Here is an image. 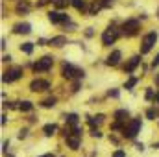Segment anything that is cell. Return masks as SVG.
Returning <instances> with one entry per match:
<instances>
[{"instance_id":"obj_1","label":"cell","mask_w":159,"mask_h":157,"mask_svg":"<svg viewBox=\"0 0 159 157\" xmlns=\"http://www.w3.org/2000/svg\"><path fill=\"white\" fill-rule=\"evenodd\" d=\"M141 129H143V118L141 117H131L126 122L124 129L120 131V137H122V139H128V141H133V139L141 133Z\"/></svg>"},{"instance_id":"obj_2","label":"cell","mask_w":159,"mask_h":157,"mask_svg":"<svg viewBox=\"0 0 159 157\" xmlns=\"http://www.w3.org/2000/svg\"><path fill=\"white\" fill-rule=\"evenodd\" d=\"M85 69H80L76 65H72L70 61H63L61 63V76L65 79H69V81H76V79H81L85 78Z\"/></svg>"},{"instance_id":"obj_3","label":"cell","mask_w":159,"mask_h":157,"mask_svg":"<svg viewBox=\"0 0 159 157\" xmlns=\"http://www.w3.org/2000/svg\"><path fill=\"white\" fill-rule=\"evenodd\" d=\"M56 63V57L52 54H46V56H41L37 61L32 63V74H44V72H50L52 67Z\"/></svg>"},{"instance_id":"obj_4","label":"cell","mask_w":159,"mask_h":157,"mask_svg":"<svg viewBox=\"0 0 159 157\" xmlns=\"http://www.w3.org/2000/svg\"><path fill=\"white\" fill-rule=\"evenodd\" d=\"M24 76V67H19V65H11L7 67L4 72H2V83H15L19 79H22Z\"/></svg>"},{"instance_id":"obj_5","label":"cell","mask_w":159,"mask_h":157,"mask_svg":"<svg viewBox=\"0 0 159 157\" xmlns=\"http://www.w3.org/2000/svg\"><path fill=\"white\" fill-rule=\"evenodd\" d=\"M159 35L157 32H148L143 39H141V46H139V54L141 56H146V54H150L152 50H154V46H156V43H157Z\"/></svg>"},{"instance_id":"obj_6","label":"cell","mask_w":159,"mask_h":157,"mask_svg":"<svg viewBox=\"0 0 159 157\" xmlns=\"http://www.w3.org/2000/svg\"><path fill=\"white\" fill-rule=\"evenodd\" d=\"M120 35H122V30L115 28V26H109V28L104 30V34H102V46H106V48L113 46Z\"/></svg>"},{"instance_id":"obj_7","label":"cell","mask_w":159,"mask_h":157,"mask_svg":"<svg viewBox=\"0 0 159 157\" xmlns=\"http://www.w3.org/2000/svg\"><path fill=\"white\" fill-rule=\"evenodd\" d=\"M120 30H122V35H126V37H135V35L139 34V30H141V22H139L137 19H128V20L122 22Z\"/></svg>"},{"instance_id":"obj_8","label":"cell","mask_w":159,"mask_h":157,"mask_svg":"<svg viewBox=\"0 0 159 157\" xmlns=\"http://www.w3.org/2000/svg\"><path fill=\"white\" fill-rule=\"evenodd\" d=\"M141 63H143V56H141V54H135V56H131V57L124 63L122 72H124L126 76H133V72L141 67Z\"/></svg>"},{"instance_id":"obj_9","label":"cell","mask_w":159,"mask_h":157,"mask_svg":"<svg viewBox=\"0 0 159 157\" xmlns=\"http://www.w3.org/2000/svg\"><path fill=\"white\" fill-rule=\"evenodd\" d=\"M28 89H30L32 92H46V91H50V89H52V83H50L48 79H43V78H34L32 81H30Z\"/></svg>"},{"instance_id":"obj_10","label":"cell","mask_w":159,"mask_h":157,"mask_svg":"<svg viewBox=\"0 0 159 157\" xmlns=\"http://www.w3.org/2000/svg\"><path fill=\"white\" fill-rule=\"evenodd\" d=\"M48 15V20L52 22V24H69L70 22V17L67 15V13H59V11H48L46 13Z\"/></svg>"},{"instance_id":"obj_11","label":"cell","mask_w":159,"mask_h":157,"mask_svg":"<svg viewBox=\"0 0 159 157\" xmlns=\"http://www.w3.org/2000/svg\"><path fill=\"white\" fill-rule=\"evenodd\" d=\"M120 61H122V52L120 50H111L109 54H107V57H106V65L107 67H119Z\"/></svg>"},{"instance_id":"obj_12","label":"cell","mask_w":159,"mask_h":157,"mask_svg":"<svg viewBox=\"0 0 159 157\" xmlns=\"http://www.w3.org/2000/svg\"><path fill=\"white\" fill-rule=\"evenodd\" d=\"M129 118H131V117H129V109H126V107H119V109H115V111H113V122L126 124Z\"/></svg>"},{"instance_id":"obj_13","label":"cell","mask_w":159,"mask_h":157,"mask_svg":"<svg viewBox=\"0 0 159 157\" xmlns=\"http://www.w3.org/2000/svg\"><path fill=\"white\" fill-rule=\"evenodd\" d=\"M65 144L69 146V150H72V152H78L80 146H81V137H78V135H69L67 139H65Z\"/></svg>"},{"instance_id":"obj_14","label":"cell","mask_w":159,"mask_h":157,"mask_svg":"<svg viewBox=\"0 0 159 157\" xmlns=\"http://www.w3.org/2000/svg\"><path fill=\"white\" fill-rule=\"evenodd\" d=\"M67 44H69L67 35H54V37L48 39V46H54V48H63Z\"/></svg>"},{"instance_id":"obj_15","label":"cell","mask_w":159,"mask_h":157,"mask_svg":"<svg viewBox=\"0 0 159 157\" xmlns=\"http://www.w3.org/2000/svg\"><path fill=\"white\" fill-rule=\"evenodd\" d=\"M13 34H17V35H28V34H32V24L30 22H19V24L13 26Z\"/></svg>"},{"instance_id":"obj_16","label":"cell","mask_w":159,"mask_h":157,"mask_svg":"<svg viewBox=\"0 0 159 157\" xmlns=\"http://www.w3.org/2000/svg\"><path fill=\"white\" fill-rule=\"evenodd\" d=\"M63 120H65V126H70V128L80 126V115L78 113H65V115H63Z\"/></svg>"},{"instance_id":"obj_17","label":"cell","mask_w":159,"mask_h":157,"mask_svg":"<svg viewBox=\"0 0 159 157\" xmlns=\"http://www.w3.org/2000/svg\"><path fill=\"white\" fill-rule=\"evenodd\" d=\"M104 120H106V115H102V113H98V115H93V117H87V124H89L91 128H100V126L104 124Z\"/></svg>"},{"instance_id":"obj_18","label":"cell","mask_w":159,"mask_h":157,"mask_svg":"<svg viewBox=\"0 0 159 157\" xmlns=\"http://www.w3.org/2000/svg\"><path fill=\"white\" fill-rule=\"evenodd\" d=\"M57 131H59V126H57V124H54V122H50V124H44V126H43V135H44V137H54Z\"/></svg>"},{"instance_id":"obj_19","label":"cell","mask_w":159,"mask_h":157,"mask_svg":"<svg viewBox=\"0 0 159 157\" xmlns=\"http://www.w3.org/2000/svg\"><path fill=\"white\" fill-rule=\"evenodd\" d=\"M17 105H19V111H22V113L34 111V102L32 100H20V102H17Z\"/></svg>"},{"instance_id":"obj_20","label":"cell","mask_w":159,"mask_h":157,"mask_svg":"<svg viewBox=\"0 0 159 157\" xmlns=\"http://www.w3.org/2000/svg\"><path fill=\"white\" fill-rule=\"evenodd\" d=\"M139 81H141L139 76H128V79H126L124 85H122V89H126V91H133V87H135Z\"/></svg>"},{"instance_id":"obj_21","label":"cell","mask_w":159,"mask_h":157,"mask_svg":"<svg viewBox=\"0 0 159 157\" xmlns=\"http://www.w3.org/2000/svg\"><path fill=\"white\" fill-rule=\"evenodd\" d=\"M56 104H57V98L56 96H48V98H44V100L39 102V105L43 109H52V107H56Z\"/></svg>"},{"instance_id":"obj_22","label":"cell","mask_w":159,"mask_h":157,"mask_svg":"<svg viewBox=\"0 0 159 157\" xmlns=\"http://www.w3.org/2000/svg\"><path fill=\"white\" fill-rule=\"evenodd\" d=\"M19 50H20L22 54H26V56H32V54H34V50H35V44H34V43H30V41H26V43H22V44L19 46Z\"/></svg>"},{"instance_id":"obj_23","label":"cell","mask_w":159,"mask_h":157,"mask_svg":"<svg viewBox=\"0 0 159 157\" xmlns=\"http://www.w3.org/2000/svg\"><path fill=\"white\" fill-rule=\"evenodd\" d=\"M15 9H17V13H28L30 11V2L28 0H19Z\"/></svg>"},{"instance_id":"obj_24","label":"cell","mask_w":159,"mask_h":157,"mask_svg":"<svg viewBox=\"0 0 159 157\" xmlns=\"http://www.w3.org/2000/svg\"><path fill=\"white\" fill-rule=\"evenodd\" d=\"M156 94H157V91H156L154 87H146V91H144V100H146V102H154V100H156Z\"/></svg>"},{"instance_id":"obj_25","label":"cell","mask_w":159,"mask_h":157,"mask_svg":"<svg viewBox=\"0 0 159 157\" xmlns=\"http://www.w3.org/2000/svg\"><path fill=\"white\" fill-rule=\"evenodd\" d=\"M102 7H104V6H102V0H94V2L91 4V7H89V15H96Z\"/></svg>"},{"instance_id":"obj_26","label":"cell","mask_w":159,"mask_h":157,"mask_svg":"<svg viewBox=\"0 0 159 157\" xmlns=\"http://www.w3.org/2000/svg\"><path fill=\"white\" fill-rule=\"evenodd\" d=\"M70 4H72V7H74V9H78V11H83V9L87 7L85 0H70Z\"/></svg>"},{"instance_id":"obj_27","label":"cell","mask_w":159,"mask_h":157,"mask_svg":"<svg viewBox=\"0 0 159 157\" xmlns=\"http://www.w3.org/2000/svg\"><path fill=\"white\" fill-rule=\"evenodd\" d=\"M144 117L148 118V120H156V118H159V117H157V109H156V107H150V109H146Z\"/></svg>"},{"instance_id":"obj_28","label":"cell","mask_w":159,"mask_h":157,"mask_svg":"<svg viewBox=\"0 0 159 157\" xmlns=\"http://www.w3.org/2000/svg\"><path fill=\"white\" fill-rule=\"evenodd\" d=\"M89 133H91V137H93V139H102V137H104V133L100 131V128H91V131H89Z\"/></svg>"},{"instance_id":"obj_29","label":"cell","mask_w":159,"mask_h":157,"mask_svg":"<svg viewBox=\"0 0 159 157\" xmlns=\"http://www.w3.org/2000/svg\"><path fill=\"white\" fill-rule=\"evenodd\" d=\"M107 98L119 100V98H120V91H119V89H109V91H107Z\"/></svg>"},{"instance_id":"obj_30","label":"cell","mask_w":159,"mask_h":157,"mask_svg":"<svg viewBox=\"0 0 159 157\" xmlns=\"http://www.w3.org/2000/svg\"><path fill=\"white\" fill-rule=\"evenodd\" d=\"M52 4H54L56 7H67V6L70 4V0H52Z\"/></svg>"},{"instance_id":"obj_31","label":"cell","mask_w":159,"mask_h":157,"mask_svg":"<svg viewBox=\"0 0 159 157\" xmlns=\"http://www.w3.org/2000/svg\"><path fill=\"white\" fill-rule=\"evenodd\" d=\"M111 157H126V150H122V148H117V150L111 154Z\"/></svg>"},{"instance_id":"obj_32","label":"cell","mask_w":159,"mask_h":157,"mask_svg":"<svg viewBox=\"0 0 159 157\" xmlns=\"http://www.w3.org/2000/svg\"><path fill=\"white\" fill-rule=\"evenodd\" d=\"M26 137H28V128L20 129V131H19V135H17V139H20V141H22V139H26Z\"/></svg>"},{"instance_id":"obj_33","label":"cell","mask_w":159,"mask_h":157,"mask_svg":"<svg viewBox=\"0 0 159 157\" xmlns=\"http://www.w3.org/2000/svg\"><path fill=\"white\" fill-rule=\"evenodd\" d=\"M80 89H81V81H80V79H76V81L72 83V89H70V91H72V92H78Z\"/></svg>"},{"instance_id":"obj_34","label":"cell","mask_w":159,"mask_h":157,"mask_svg":"<svg viewBox=\"0 0 159 157\" xmlns=\"http://www.w3.org/2000/svg\"><path fill=\"white\" fill-rule=\"evenodd\" d=\"M11 59H13L11 54H4V56H2V63H11Z\"/></svg>"},{"instance_id":"obj_35","label":"cell","mask_w":159,"mask_h":157,"mask_svg":"<svg viewBox=\"0 0 159 157\" xmlns=\"http://www.w3.org/2000/svg\"><path fill=\"white\" fill-rule=\"evenodd\" d=\"M65 30H67V32H74V30H76V24L69 22V24H65Z\"/></svg>"},{"instance_id":"obj_36","label":"cell","mask_w":159,"mask_h":157,"mask_svg":"<svg viewBox=\"0 0 159 157\" xmlns=\"http://www.w3.org/2000/svg\"><path fill=\"white\" fill-rule=\"evenodd\" d=\"M156 67H159V54H156V57L152 59V69H156Z\"/></svg>"},{"instance_id":"obj_37","label":"cell","mask_w":159,"mask_h":157,"mask_svg":"<svg viewBox=\"0 0 159 157\" xmlns=\"http://www.w3.org/2000/svg\"><path fill=\"white\" fill-rule=\"evenodd\" d=\"M7 148H9V141H4V142H2V154H6Z\"/></svg>"},{"instance_id":"obj_38","label":"cell","mask_w":159,"mask_h":157,"mask_svg":"<svg viewBox=\"0 0 159 157\" xmlns=\"http://www.w3.org/2000/svg\"><path fill=\"white\" fill-rule=\"evenodd\" d=\"M135 150L137 152H144V144L143 142H135Z\"/></svg>"},{"instance_id":"obj_39","label":"cell","mask_w":159,"mask_h":157,"mask_svg":"<svg viewBox=\"0 0 159 157\" xmlns=\"http://www.w3.org/2000/svg\"><path fill=\"white\" fill-rule=\"evenodd\" d=\"M93 30H94V28H87L85 35H87V37H93V35H94V32H93Z\"/></svg>"},{"instance_id":"obj_40","label":"cell","mask_w":159,"mask_h":157,"mask_svg":"<svg viewBox=\"0 0 159 157\" xmlns=\"http://www.w3.org/2000/svg\"><path fill=\"white\" fill-rule=\"evenodd\" d=\"M111 4H113V0H102V6H104V7H109Z\"/></svg>"},{"instance_id":"obj_41","label":"cell","mask_w":159,"mask_h":157,"mask_svg":"<svg viewBox=\"0 0 159 157\" xmlns=\"http://www.w3.org/2000/svg\"><path fill=\"white\" fill-rule=\"evenodd\" d=\"M0 124H2V126H6V124H7V115H6V113L2 115V120H0Z\"/></svg>"},{"instance_id":"obj_42","label":"cell","mask_w":159,"mask_h":157,"mask_svg":"<svg viewBox=\"0 0 159 157\" xmlns=\"http://www.w3.org/2000/svg\"><path fill=\"white\" fill-rule=\"evenodd\" d=\"M48 2H52V0H39V4H37V6H44V4H48Z\"/></svg>"},{"instance_id":"obj_43","label":"cell","mask_w":159,"mask_h":157,"mask_svg":"<svg viewBox=\"0 0 159 157\" xmlns=\"http://www.w3.org/2000/svg\"><path fill=\"white\" fill-rule=\"evenodd\" d=\"M154 81H156V85H157V87H159V72H157V74H156V76H154Z\"/></svg>"},{"instance_id":"obj_44","label":"cell","mask_w":159,"mask_h":157,"mask_svg":"<svg viewBox=\"0 0 159 157\" xmlns=\"http://www.w3.org/2000/svg\"><path fill=\"white\" fill-rule=\"evenodd\" d=\"M156 104H157V107H159V91H157V94H156V100H154Z\"/></svg>"},{"instance_id":"obj_45","label":"cell","mask_w":159,"mask_h":157,"mask_svg":"<svg viewBox=\"0 0 159 157\" xmlns=\"http://www.w3.org/2000/svg\"><path fill=\"white\" fill-rule=\"evenodd\" d=\"M154 148H159V142H157V144H154Z\"/></svg>"},{"instance_id":"obj_46","label":"cell","mask_w":159,"mask_h":157,"mask_svg":"<svg viewBox=\"0 0 159 157\" xmlns=\"http://www.w3.org/2000/svg\"><path fill=\"white\" fill-rule=\"evenodd\" d=\"M157 126H159V120H157Z\"/></svg>"}]
</instances>
